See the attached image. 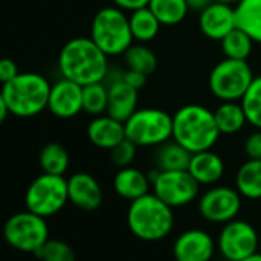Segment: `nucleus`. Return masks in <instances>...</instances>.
Masks as SVG:
<instances>
[{
	"label": "nucleus",
	"instance_id": "obj_1",
	"mask_svg": "<svg viewBox=\"0 0 261 261\" xmlns=\"http://www.w3.org/2000/svg\"><path fill=\"white\" fill-rule=\"evenodd\" d=\"M108 59L91 37H75L62 46L57 66L62 77L86 86L106 79L109 72Z\"/></svg>",
	"mask_w": 261,
	"mask_h": 261
},
{
	"label": "nucleus",
	"instance_id": "obj_2",
	"mask_svg": "<svg viewBox=\"0 0 261 261\" xmlns=\"http://www.w3.org/2000/svg\"><path fill=\"white\" fill-rule=\"evenodd\" d=\"M172 139L191 154L212 149L221 136L214 111L203 105L189 103L172 115Z\"/></svg>",
	"mask_w": 261,
	"mask_h": 261
},
{
	"label": "nucleus",
	"instance_id": "obj_3",
	"mask_svg": "<svg viewBox=\"0 0 261 261\" xmlns=\"http://www.w3.org/2000/svg\"><path fill=\"white\" fill-rule=\"evenodd\" d=\"M126 223L134 237L143 241H159L166 238L175 224L174 209L149 192L130 201L126 214Z\"/></svg>",
	"mask_w": 261,
	"mask_h": 261
},
{
	"label": "nucleus",
	"instance_id": "obj_4",
	"mask_svg": "<svg viewBox=\"0 0 261 261\" xmlns=\"http://www.w3.org/2000/svg\"><path fill=\"white\" fill-rule=\"evenodd\" d=\"M10 114L19 118H31L48 109L51 91L49 80L39 72H20L0 88Z\"/></svg>",
	"mask_w": 261,
	"mask_h": 261
},
{
	"label": "nucleus",
	"instance_id": "obj_5",
	"mask_svg": "<svg viewBox=\"0 0 261 261\" xmlns=\"http://www.w3.org/2000/svg\"><path fill=\"white\" fill-rule=\"evenodd\" d=\"M89 37L108 57L123 56L134 42L129 16L115 5L101 8L92 19Z\"/></svg>",
	"mask_w": 261,
	"mask_h": 261
},
{
	"label": "nucleus",
	"instance_id": "obj_6",
	"mask_svg": "<svg viewBox=\"0 0 261 261\" xmlns=\"http://www.w3.org/2000/svg\"><path fill=\"white\" fill-rule=\"evenodd\" d=\"M172 115L159 108L137 109L124 121L126 139L139 148L160 146L172 139Z\"/></svg>",
	"mask_w": 261,
	"mask_h": 261
},
{
	"label": "nucleus",
	"instance_id": "obj_7",
	"mask_svg": "<svg viewBox=\"0 0 261 261\" xmlns=\"http://www.w3.org/2000/svg\"><path fill=\"white\" fill-rule=\"evenodd\" d=\"M255 75L247 60L223 59L209 74V89L221 101H240Z\"/></svg>",
	"mask_w": 261,
	"mask_h": 261
},
{
	"label": "nucleus",
	"instance_id": "obj_8",
	"mask_svg": "<svg viewBox=\"0 0 261 261\" xmlns=\"http://www.w3.org/2000/svg\"><path fill=\"white\" fill-rule=\"evenodd\" d=\"M68 201V180L63 175L43 172L25 192L27 209L45 218L60 212Z\"/></svg>",
	"mask_w": 261,
	"mask_h": 261
},
{
	"label": "nucleus",
	"instance_id": "obj_9",
	"mask_svg": "<svg viewBox=\"0 0 261 261\" xmlns=\"http://www.w3.org/2000/svg\"><path fill=\"white\" fill-rule=\"evenodd\" d=\"M4 237L14 249L36 253L49 240V229L45 217L27 209L7 220L4 226Z\"/></svg>",
	"mask_w": 261,
	"mask_h": 261
},
{
	"label": "nucleus",
	"instance_id": "obj_10",
	"mask_svg": "<svg viewBox=\"0 0 261 261\" xmlns=\"http://www.w3.org/2000/svg\"><path fill=\"white\" fill-rule=\"evenodd\" d=\"M152 183V192L169 204L172 209L186 206L197 200L200 192V183L185 171H155L149 175Z\"/></svg>",
	"mask_w": 261,
	"mask_h": 261
},
{
	"label": "nucleus",
	"instance_id": "obj_11",
	"mask_svg": "<svg viewBox=\"0 0 261 261\" xmlns=\"http://www.w3.org/2000/svg\"><path fill=\"white\" fill-rule=\"evenodd\" d=\"M259 243L256 229L250 223L235 218L221 229L217 247L227 261H241L258 252Z\"/></svg>",
	"mask_w": 261,
	"mask_h": 261
},
{
	"label": "nucleus",
	"instance_id": "obj_12",
	"mask_svg": "<svg viewBox=\"0 0 261 261\" xmlns=\"http://www.w3.org/2000/svg\"><path fill=\"white\" fill-rule=\"evenodd\" d=\"M241 209V195L229 186H214L198 198L200 215L215 224H226L237 218Z\"/></svg>",
	"mask_w": 261,
	"mask_h": 261
},
{
	"label": "nucleus",
	"instance_id": "obj_13",
	"mask_svg": "<svg viewBox=\"0 0 261 261\" xmlns=\"http://www.w3.org/2000/svg\"><path fill=\"white\" fill-rule=\"evenodd\" d=\"M48 111L57 118H74L83 111V86L62 77L51 85Z\"/></svg>",
	"mask_w": 261,
	"mask_h": 261
},
{
	"label": "nucleus",
	"instance_id": "obj_14",
	"mask_svg": "<svg viewBox=\"0 0 261 261\" xmlns=\"http://www.w3.org/2000/svg\"><path fill=\"white\" fill-rule=\"evenodd\" d=\"M217 243L201 229H188L174 241L172 253L175 261H211Z\"/></svg>",
	"mask_w": 261,
	"mask_h": 261
},
{
	"label": "nucleus",
	"instance_id": "obj_15",
	"mask_svg": "<svg viewBox=\"0 0 261 261\" xmlns=\"http://www.w3.org/2000/svg\"><path fill=\"white\" fill-rule=\"evenodd\" d=\"M198 27L203 36H206L211 40L220 42L226 34L237 28L235 7L232 4L214 0L209 7L200 11Z\"/></svg>",
	"mask_w": 261,
	"mask_h": 261
},
{
	"label": "nucleus",
	"instance_id": "obj_16",
	"mask_svg": "<svg viewBox=\"0 0 261 261\" xmlns=\"http://www.w3.org/2000/svg\"><path fill=\"white\" fill-rule=\"evenodd\" d=\"M103 82L108 86L106 114L120 121H126L139 109V91L123 80L121 72H118L112 80L105 79Z\"/></svg>",
	"mask_w": 261,
	"mask_h": 261
},
{
	"label": "nucleus",
	"instance_id": "obj_17",
	"mask_svg": "<svg viewBox=\"0 0 261 261\" xmlns=\"http://www.w3.org/2000/svg\"><path fill=\"white\" fill-rule=\"evenodd\" d=\"M68 180L69 201L82 211H95L103 201L100 183L88 172H75Z\"/></svg>",
	"mask_w": 261,
	"mask_h": 261
},
{
	"label": "nucleus",
	"instance_id": "obj_18",
	"mask_svg": "<svg viewBox=\"0 0 261 261\" xmlns=\"http://www.w3.org/2000/svg\"><path fill=\"white\" fill-rule=\"evenodd\" d=\"M86 136L94 146L111 151L114 146L126 139L124 121H120L109 114L97 115L89 121L86 127Z\"/></svg>",
	"mask_w": 261,
	"mask_h": 261
},
{
	"label": "nucleus",
	"instance_id": "obj_19",
	"mask_svg": "<svg viewBox=\"0 0 261 261\" xmlns=\"http://www.w3.org/2000/svg\"><path fill=\"white\" fill-rule=\"evenodd\" d=\"M112 185H114L115 194L129 201H134L149 194V189L152 188L149 175H146L143 171L133 168V166L120 168L114 177Z\"/></svg>",
	"mask_w": 261,
	"mask_h": 261
},
{
	"label": "nucleus",
	"instance_id": "obj_20",
	"mask_svg": "<svg viewBox=\"0 0 261 261\" xmlns=\"http://www.w3.org/2000/svg\"><path fill=\"white\" fill-rule=\"evenodd\" d=\"M188 171L200 183V186H212L223 178L224 162L218 154L207 149L191 155Z\"/></svg>",
	"mask_w": 261,
	"mask_h": 261
},
{
	"label": "nucleus",
	"instance_id": "obj_21",
	"mask_svg": "<svg viewBox=\"0 0 261 261\" xmlns=\"http://www.w3.org/2000/svg\"><path fill=\"white\" fill-rule=\"evenodd\" d=\"M235 189L247 200H261V160L247 159L238 168Z\"/></svg>",
	"mask_w": 261,
	"mask_h": 261
},
{
	"label": "nucleus",
	"instance_id": "obj_22",
	"mask_svg": "<svg viewBox=\"0 0 261 261\" xmlns=\"http://www.w3.org/2000/svg\"><path fill=\"white\" fill-rule=\"evenodd\" d=\"M129 25H130V33H133L134 40L139 43L152 42L159 36L160 28L163 27L149 7H143L136 11H130Z\"/></svg>",
	"mask_w": 261,
	"mask_h": 261
},
{
	"label": "nucleus",
	"instance_id": "obj_23",
	"mask_svg": "<svg viewBox=\"0 0 261 261\" xmlns=\"http://www.w3.org/2000/svg\"><path fill=\"white\" fill-rule=\"evenodd\" d=\"M215 123L220 134H237L247 124V117L241 106V101H221L214 111Z\"/></svg>",
	"mask_w": 261,
	"mask_h": 261
},
{
	"label": "nucleus",
	"instance_id": "obj_24",
	"mask_svg": "<svg viewBox=\"0 0 261 261\" xmlns=\"http://www.w3.org/2000/svg\"><path fill=\"white\" fill-rule=\"evenodd\" d=\"M237 27L261 45V0H240L235 5Z\"/></svg>",
	"mask_w": 261,
	"mask_h": 261
},
{
	"label": "nucleus",
	"instance_id": "obj_25",
	"mask_svg": "<svg viewBox=\"0 0 261 261\" xmlns=\"http://www.w3.org/2000/svg\"><path fill=\"white\" fill-rule=\"evenodd\" d=\"M155 152V162L159 171H185L189 166L191 162V152L185 149L180 143H177L174 139L169 142L157 146Z\"/></svg>",
	"mask_w": 261,
	"mask_h": 261
},
{
	"label": "nucleus",
	"instance_id": "obj_26",
	"mask_svg": "<svg viewBox=\"0 0 261 261\" xmlns=\"http://www.w3.org/2000/svg\"><path fill=\"white\" fill-rule=\"evenodd\" d=\"M148 7L163 27L181 23L189 13L186 0H151Z\"/></svg>",
	"mask_w": 261,
	"mask_h": 261
},
{
	"label": "nucleus",
	"instance_id": "obj_27",
	"mask_svg": "<svg viewBox=\"0 0 261 261\" xmlns=\"http://www.w3.org/2000/svg\"><path fill=\"white\" fill-rule=\"evenodd\" d=\"M253 43L255 42L250 39V36L240 27L233 28L229 34H226L220 40L224 57L235 59V60H247L249 56L252 54Z\"/></svg>",
	"mask_w": 261,
	"mask_h": 261
},
{
	"label": "nucleus",
	"instance_id": "obj_28",
	"mask_svg": "<svg viewBox=\"0 0 261 261\" xmlns=\"http://www.w3.org/2000/svg\"><path fill=\"white\" fill-rule=\"evenodd\" d=\"M123 57H124L126 69L142 72L148 77L157 68V56L149 46H146V43H139V42L137 45L133 43L126 49Z\"/></svg>",
	"mask_w": 261,
	"mask_h": 261
},
{
	"label": "nucleus",
	"instance_id": "obj_29",
	"mask_svg": "<svg viewBox=\"0 0 261 261\" xmlns=\"http://www.w3.org/2000/svg\"><path fill=\"white\" fill-rule=\"evenodd\" d=\"M39 165L43 172L53 175H65L69 168V154L60 143H48L42 148Z\"/></svg>",
	"mask_w": 261,
	"mask_h": 261
},
{
	"label": "nucleus",
	"instance_id": "obj_30",
	"mask_svg": "<svg viewBox=\"0 0 261 261\" xmlns=\"http://www.w3.org/2000/svg\"><path fill=\"white\" fill-rule=\"evenodd\" d=\"M83 111L92 117L106 114L108 111V86L105 82L89 83L83 86Z\"/></svg>",
	"mask_w": 261,
	"mask_h": 261
},
{
	"label": "nucleus",
	"instance_id": "obj_31",
	"mask_svg": "<svg viewBox=\"0 0 261 261\" xmlns=\"http://www.w3.org/2000/svg\"><path fill=\"white\" fill-rule=\"evenodd\" d=\"M240 101L247 117V123L255 129H261V75L253 79Z\"/></svg>",
	"mask_w": 261,
	"mask_h": 261
},
{
	"label": "nucleus",
	"instance_id": "obj_32",
	"mask_svg": "<svg viewBox=\"0 0 261 261\" xmlns=\"http://www.w3.org/2000/svg\"><path fill=\"white\" fill-rule=\"evenodd\" d=\"M42 261H75L74 249L62 240H48L36 253Z\"/></svg>",
	"mask_w": 261,
	"mask_h": 261
},
{
	"label": "nucleus",
	"instance_id": "obj_33",
	"mask_svg": "<svg viewBox=\"0 0 261 261\" xmlns=\"http://www.w3.org/2000/svg\"><path fill=\"white\" fill-rule=\"evenodd\" d=\"M137 149L139 146L136 143H133L129 139H124L111 149V160L118 168L130 166L137 157Z\"/></svg>",
	"mask_w": 261,
	"mask_h": 261
},
{
	"label": "nucleus",
	"instance_id": "obj_34",
	"mask_svg": "<svg viewBox=\"0 0 261 261\" xmlns=\"http://www.w3.org/2000/svg\"><path fill=\"white\" fill-rule=\"evenodd\" d=\"M244 154L250 160H261V129H255L244 140Z\"/></svg>",
	"mask_w": 261,
	"mask_h": 261
},
{
	"label": "nucleus",
	"instance_id": "obj_35",
	"mask_svg": "<svg viewBox=\"0 0 261 261\" xmlns=\"http://www.w3.org/2000/svg\"><path fill=\"white\" fill-rule=\"evenodd\" d=\"M19 74H20L19 66L13 59H8V57L0 59V83L5 85L11 82L13 79H16Z\"/></svg>",
	"mask_w": 261,
	"mask_h": 261
},
{
	"label": "nucleus",
	"instance_id": "obj_36",
	"mask_svg": "<svg viewBox=\"0 0 261 261\" xmlns=\"http://www.w3.org/2000/svg\"><path fill=\"white\" fill-rule=\"evenodd\" d=\"M121 77L123 80L130 85L133 88H136L137 91H140L142 88H145L146 82H148V75L142 74V72H137V71H133V69H126L121 72Z\"/></svg>",
	"mask_w": 261,
	"mask_h": 261
},
{
	"label": "nucleus",
	"instance_id": "obj_37",
	"mask_svg": "<svg viewBox=\"0 0 261 261\" xmlns=\"http://www.w3.org/2000/svg\"><path fill=\"white\" fill-rule=\"evenodd\" d=\"M149 2H151V0H112V4L115 7L121 8L126 13L136 11V10L143 8V7H148Z\"/></svg>",
	"mask_w": 261,
	"mask_h": 261
},
{
	"label": "nucleus",
	"instance_id": "obj_38",
	"mask_svg": "<svg viewBox=\"0 0 261 261\" xmlns=\"http://www.w3.org/2000/svg\"><path fill=\"white\" fill-rule=\"evenodd\" d=\"M214 0H186V4L189 7V10H194V11H203L206 7H209Z\"/></svg>",
	"mask_w": 261,
	"mask_h": 261
},
{
	"label": "nucleus",
	"instance_id": "obj_39",
	"mask_svg": "<svg viewBox=\"0 0 261 261\" xmlns=\"http://www.w3.org/2000/svg\"><path fill=\"white\" fill-rule=\"evenodd\" d=\"M8 115H11V114H10L8 105H7V101L4 98V94H2V91H0V124L5 123V120L8 118Z\"/></svg>",
	"mask_w": 261,
	"mask_h": 261
},
{
	"label": "nucleus",
	"instance_id": "obj_40",
	"mask_svg": "<svg viewBox=\"0 0 261 261\" xmlns=\"http://www.w3.org/2000/svg\"><path fill=\"white\" fill-rule=\"evenodd\" d=\"M241 261H261V252H255L253 255H250V256H247V258H244Z\"/></svg>",
	"mask_w": 261,
	"mask_h": 261
},
{
	"label": "nucleus",
	"instance_id": "obj_41",
	"mask_svg": "<svg viewBox=\"0 0 261 261\" xmlns=\"http://www.w3.org/2000/svg\"><path fill=\"white\" fill-rule=\"evenodd\" d=\"M220 2H226V4H232V5H237L240 0H220Z\"/></svg>",
	"mask_w": 261,
	"mask_h": 261
},
{
	"label": "nucleus",
	"instance_id": "obj_42",
	"mask_svg": "<svg viewBox=\"0 0 261 261\" xmlns=\"http://www.w3.org/2000/svg\"><path fill=\"white\" fill-rule=\"evenodd\" d=\"M259 246H261V243H259Z\"/></svg>",
	"mask_w": 261,
	"mask_h": 261
}]
</instances>
